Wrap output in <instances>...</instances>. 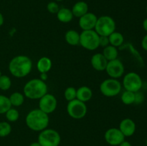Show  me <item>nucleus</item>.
Segmentation results:
<instances>
[{"instance_id": "obj_35", "label": "nucleus", "mask_w": 147, "mask_h": 146, "mask_svg": "<svg viewBox=\"0 0 147 146\" xmlns=\"http://www.w3.org/2000/svg\"><path fill=\"white\" fill-rule=\"evenodd\" d=\"M118 146H132V145L129 143V141H126V140H124V141L122 142L120 145H119Z\"/></svg>"}, {"instance_id": "obj_20", "label": "nucleus", "mask_w": 147, "mask_h": 146, "mask_svg": "<svg viewBox=\"0 0 147 146\" xmlns=\"http://www.w3.org/2000/svg\"><path fill=\"white\" fill-rule=\"evenodd\" d=\"M65 40L70 45L77 46L80 44V34L76 30H68L65 34Z\"/></svg>"}, {"instance_id": "obj_7", "label": "nucleus", "mask_w": 147, "mask_h": 146, "mask_svg": "<svg viewBox=\"0 0 147 146\" xmlns=\"http://www.w3.org/2000/svg\"><path fill=\"white\" fill-rule=\"evenodd\" d=\"M100 91L104 96L112 97L117 96L121 92L122 84L118 79L109 78L103 80L100 84Z\"/></svg>"}, {"instance_id": "obj_18", "label": "nucleus", "mask_w": 147, "mask_h": 146, "mask_svg": "<svg viewBox=\"0 0 147 146\" xmlns=\"http://www.w3.org/2000/svg\"><path fill=\"white\" fill-rule=\"evenodd\" d=\"M57 18L60 22L62 23H69L73 20V14L72 13L71 9L65 7L60 8L59 11H57Z\"/></svg>"}, {"instance_id": "obj_39", "label": "nucleus", "mask_w": 147, "mask_h": 146, "mask_svg": "<svg viewBox=\"0 0 147 146\" xmlns=\"http://www.w3.org/2000/svg\"><path fill=\"white\" fill-rule=\"evenodd\" d=\"M56 1H64V0H55Z\"/></svg>"}, {"instance_id": "obj_17", "label": "nucleus", "mask_w": 147, "mask_h": 146, "mask_svg": "<svg viewBox=\"0 0 147 146\" xmlns=\"http://www.w3.org/2000/svg\"><path fill=\"white\" fill-rule=\"evenodd\" d=\"M73 17L80 18L82 16L88 12V5L83 1H79L73 6L71 9Z\"/></svg>"}, {"instance_id": "obj_8", "label": "nucleus", "mask_w": 147, "mask_h": 146, "mask_svg": "<svg viewBox=\"0 0 147 146\" xmlns=\"http://www.w3.org/2000/svg\"><path fill=\"white\" fill-rule=\"evenodd\" d=\"M122 85L125 90L136 92L140 91L143 87V81L139 74L134 72H130L126 73L123 77Z\"/></svg>"}, {"instance_id": "obj_9", "label": "nucleus", "mask_w": 147, "mask_h": 146, "mask_svg": "<svg viewBox=\"0 0 147 146\" xmlns=\"http://www.w3.org/2000/svg\"><path fill=\"white\" fill-rule=\"evenodd\" d=\"M87 106L86 103L75 99L68 102L67 104V114L72 118L80 120L83 118L87 114Z\"/></svg>"}, {"instance_id": "obj_15", "label": "nucleus", "mask_w": 147, "mask_h": 146, "mask_svg": "<svg viewBox=\"0 0 147 146\" xmlns=\"http://www.w3.org/2000/svg\"><path fill=\"white\" fill-rule=\"evenodd\" d=\"M90 64L96 71H105L108 64V60L105 58L102 53H96L92 56Z\"/></svg>"}, {"instance_id": "obj_42", "label": "nucleus", "mask_w": 147, "mask_h": 146, "mask_svg": "<svg viewBox=\"0 0 147 146\" xmlns=\"http://www.w3.org/2000/svg\"><path fill=\"white\" fill-rule=\"evenodd\" d=\"M146 14H147V6H146Z\"/></svg>"}, {"instance_id": "obj_14", "label": "nucleus", "mask_w": 147, "mask_h": 146, "mask_svg": "<svg viewBox=\"0 0 147 146\" xmlns=\"http://www.w3.org/2000/svg\"><path fill=\"white\" fill-rule=\"evenodd\" d=\"M119 129L125 137H131L136 132V123L132 119L125 118L121 121Z\"/></svg>"}, {"instance_id": "obj_4", "label": "nucleus", "mask_w": 147, "mask_h": 146, "mask_svg": "<svg viewBox=\"0 0 147 146\" xmlns=\"http://www.w3.org/2000/svg\"><path fill=\"white\" fill-rule=\"evenodd\" d=\"M94 30L99 36L109 37L111 33L116 31L115 20L111 17L107 15L98 17Z\"/></svg>"}, {"instance_id": "obj_6", "label": "nucleus", "mask_w": 147, "mask_h": 146, "mask_svg": "<svg viewBox=\"0 0 147 146\" xmlns=\"http://www.w3.org/2000/svg\"><path fill=\"white\" fill-rule=\"evenodd\" d=\"M100 36L94 29L85 30L80 34V45L87 50H95L99 47Z\"/></svg>"}, {"instance_id": "obj_21", "label": "nucleus", "mask_w": 147, "mask_h": 146, "mask_svg": "<svg viewBox=\"0 0 147 146\" xmlns=\"http://www.w3.org/2000/svg\"><path fill=\"white\" fill-rule=\"evenodd\" d=\"M109 40L111 45L115 47H119L123 44L124 37L121 33L115 31L109 36Z\"/></svg>"}, {"instance_id": "obj_32", "label": "nucleus", "mask_w": 147, "mask_h": 146, "mask_svg": "<svg viewBox=\"0 0 147 146\" xmlns=\"http://www.w3.org/2000/svg\"><path fill=\"white\" fill-rule=\"evenodd\" d=\"M144 100V94L140 91L135 92V102L136 104H142Z\"/></svg>"}, {"instance_id": "obj_41", "label": "nucleus", "mask_w": 147, "mask_h": 146, "mask_svg": "<svg viewBox=\"0 0 147 146\" xmlns=\"http://www.w3.org/2000/svg\"><path fill=\"white\" fill-rule=\"evenodd\" d=\"M146 145L147 146V139L146 140Z\"/></svg>"}, {"instance_id": "obj_13", "label": "nucleus", "mask_w": 147, "mask_h": 146, "mask_svg": "<svg viewBox=\"0 0 147 146\" xmlns=\"http://www.w3.org/2000/svg\"><path fill=\"white\" fill-rule=\"evenodd\" d=\"M97 19L98 17L94 13L87 12L79 18L78 24L83 31L94 29Z\"/></svg>"}, {"instance_id": "obj_16", "label": "nucleus", "mask_w": 147, "mask_h": 146, "mask_svg": "<svg viewBox=\"0 0 147 146\" xmlns=\"http://www.w3.org/2000/svg\"><path fill=\"white\" fill-rule=\"evenodd\" d=\"M93 97V91L87 86H82L76 90V99L86 103Z\"/></svg>"}, {"instance_id": "obj_38", "label": "nucleus", "mask_w": 147, "mask_h": 146, "mask_svg": "<svg viewBox=\"0 0 147 146\" xmlns=\"http://www.w3.org/2000/svg\"><path fill=\"white\" fill-rule=\"evenodd\" d=\"M29 146H42V145L38 143V142H34V143H32Z\"/></svg>"}, {"instance_id": "obj_33", "label": "nucleus", "mask_w": 147, "mask_h": 146, "mask_svg": "<svg viewBox=\"0 0 147 146\" xmlns=\"http://www.w3.org/2000/svg\"><path fill=\"white\" fill-rule=\"evenodd\" d=\"M142 47L144 50L147 52V34L143 37L142 40Z\"/></svg>"}, {"instance_id": "obj_11", "label": "nucleus", "mask_w": 147, "mask_h": 146, "mask_svg": "<svg viewBox=\"0 0 147 146\" xmlns=\"http://www.w3.org/2000/svg\"><path fill=\"white\" fill-rule=\"evenodd\" d=\"M39 109L47 113V115L53 113L56 110L57 101L53 94L47 93L39 100Z\"/></svg>"}, {"instance_id": "obj_31", "label": "nucleus", "mask_w": 147, "mask_h": 146, "mask_svg": "<svg viewBox=\"0 0 147 146\" xmlns=\"http://www.w3.org/2000/svg\"><path fill=\"white\" fill-rule=\"evenodd\" d=\"M109 37L107 36H100L99 37V47H106L109 45Z\"/></svg>"}, {"instance_id": "obj_24", "label": "nucleus", "mask_w": 147, "mask_h": 146, "mask_svg": "<svg viewBox=\"0 0 147 146\" xmlns=\"http://www.w3.org/2000/svg\"><path fill=\"white\" fill-rule=\"evenodd\" d=\"M121 100L122 102L126 105L134 104L135 102V92L125 90L121 96Z\"/></svg>"}, {"instance_id": "obj_1", "label": "nucleus", "mask_w": 147, "mask_h": 146, "mask_svg": "<svg viewBox=\"0 0 147 146\" xmlns=\"http://www.w3.org/2000/svg\"><path fill=\"white\" fill-rule=\"evenodd\" d=\"M8 68L11 75L22 78L28 75L32 71V62L27 56L17 55L10 60Z\"/></svg>"}, {"instance_id": "obj_29", "label": "nucleus", "mask_w": 147, "mask_h": 146, "mask_svg": "<svg viewBox=\"0 0 147 146\" xmlns=\"http://www.w3.org/2000/svg\"><path fill=\"white\" fill-rule=\"evenodd\" d=\"M64 97L67 102L76 99V89L73 87H67L64 92Z\"/></svg>"}, {"instance_id": "obj_28", "label": "nucleus", "mask_w": 147, "mask_h": 146, "mask_svg": "<svg viewBox=\"0 0 147 146\" xmlns=\"http://www.w3.org/2000/svg\"><path fill=\"white\" fill-rule=\"evenodd\" d=\"M11 86V80L7 75L1 74L0 77V90L2 91H7L9 90Z\"/></svg>"}, {"instance_id": "obj_2", "label": "nucleus", "mask_w": 147, "mask_h": 146, "mask_svg": "<svg viewBox=\"0 0 147 146\" xmlns=\"http://www.w3.org/2000/svg\"><path fill=\"white\" fill-rule=\"evenodd\" d=\"M49 123V115L39 108L29 112L25 118V123L27 127L35 132H41L47 128Z\"/></svg>"}, {"instance_id": "obj_40", "label": "nucleus", "mask_w": 147, "mask_h": 146, "mask_svg": "<svg viewBox=\"0 0 147 146\" xmlns=\"http://www.w3.org/2000/svg\"><path fill=\"white\" fill-rule=\"evenodd\" d=\"M1 70H0V77H1Z\"/></svg>"}, {"instance_id": "obj_25", "label": "nucleus", "mask_w": 147, "mask_h": 146, "mask_svg": "<svg viewBox=\"0 0 147 146\" xmlns=\"http://www.w3.org/2000/svg\"><path fill=\"white\" fill-rule=\"evenodd\" d=\"M11 107V104L9 97L4 94H0V115L5 114L7 110H9Z\"/></svg>"}, {"instance_id": "obj_27", "label": "nucleus", "mask_w": 147, "mask_h": 146, "mask_svg": "<svg viewBox=\"0 0 147 146\" xmlns=\"http://www.w3.org/2000/svg\"><path fill=\"white\" fill-rule=\"evenodd\" d=\"M11 132V126L8 122H0V137L8 136Z\"/></svg>"}, {"instance_id": "obj_22", "label": "nucleus", "mask_w": 147, "mask_h": 146, "mask_svg": "<svg viewBox=\"0 0 147 146\" xmlns=\"http://www.w3.org/2000/svg\"><path fill=\"white\" fill-rule=\"evenodd\" d=\"M103 55L104 56L105 58L109 61L116 60L118 59V55H119V51L117 50V47H115L113 46L108 45L107 47H104L103 50Z\"/></svg>"}, {"instance_id": "obj_36", "label": "nucleus", "mask_w": 147, "mask_h": 146, "mask_svg": "<svg viewBox=\"0 0 147 146\" xmlns=\"http://www.w3.org/2000/svg\"><path fill=\"white\" fill-rule=\"evenodd\" d=\"M142 27H143L144 29L147 32V18L145 19L143 21V23H142Z\"/></svg>"}, {"instance_id": "obj_5", "label": "nucleus", "mask_w": 147, "mask_h": 146, "mask_svg": "<svg viewBox=\"0 0 147 146\" xmlns=\"http://www.w3.org/2000/svg\"><path fill=\"white\" fill-rule=\"evenodd\" d=\"M37 142L42 146H59L61 137L55 130L46 128L40 132Z\"/></svg>"}, {"instance_id": "obj_34", "label": "nucleus", "mask_w": 147, "mask_h": 146, "mask_svg": "<svg viewBox=\"0 0 147 146\" xmlns=\"http://www.w3.org/2000/svg\"><path fill=\"white\" fill-rule=\"evenodd\" d=\"M48 78V75H47V73H40V80H43V81H45L47 80V79Z\"/></svg>"}, {"instance_id": "obj_10", "label": "nucleus", "mask_w": 147, "mask_h": 146, "mask_svg": "<svg viewBox=\"0 0 147 146\" xmlns=\"http://www.w3.org/2000/svg\"><path fill=\"white\" fill-rule=\"evenodd\" d=\"M105 71L110 77V78L119 79L124 74V64L119 59L109 61Z\"/></svg>"}, {"instance_id": "obj_23", "label": "nucleus", "mask_w": 147, "mask_h": 146, "mask_svg": "<svg viewBox=\"0 0 147 146\" xmlns=\"http://www.w3.org/2000/svg\"><path fill=\"white\" fill-rule=\"evenodd\" d=\"M10 103L11 107H20L24 103V95L19 92H14L11 93V95L9 97Z\"/></svg>"}, {"instance_id": "obj_26", "label": "nucleus", "mask_w": 147, "mask_h": 146, "mask_svg": "<svg viewBox=\"0 0 147 146\" xmlns=\"http://www.w3.org/2000/svg\"><path fill=\"white\" fill-rule=\"evenodd\" d=\"M5 116L7 120H8V122L14 123V122H16L18 120L19 117H20V113H19V111L17 109L11 107L5 113Z\"/></svg>"}, {"instance_id": "obj_19", "label": "nucleus", "mask_w": 147, "mask_h": 146, "mask_svg": "<svg viewBox=\"0 0 147 146\" xmlns=\"http://www.w3.org/2000/svg\"><path fill=\"white\" fill-rule=\"evenodd\" d=\"M52 60L47 57H42L37 62V69L40 73H47L52 68Z\"/></svg>"}, {"instance_id": "obj_12", "label": "nucleus", "mask_w": 147, "mask_h": 146, "mask_svg": "<svg viewBox=\"0 0 147 146\" xmlns=\"http://www.w3.org/2000/svg\"><path fill=\"white\" fill-rule=\"evenodd\" d=\"M125 136L119 128L112 127L108 129L104 134V138L106 143L112 146H118L125 140Z\"/></svg>"}, {"instance_id": "obj_30", "label": "nucleus", "mask_w": 147, "mask_h": 146, "mask_svg": "<svg viewBox=\"0 0 147 146\" xmlns=\"http://www.w3.org/2000/svg\"><path fill=\"white\" fill-rule=\"evenodd\" d=\"M47 9L51 14H57L60 9V7L56 1H50L47 4Z\"/></svg>"}, {"instance_id": "obj_37", "label": "nucleus", "mask_w": 147, "mask_h": 146, "mask_svg": "<svg viewBox=\"0 0 147 146\" xmlns=\"http://www.w3.org/2000/svg\"><path fill=\"white\" fill-rule=\"evenodd\" d=\"M4 22V16H3V14L0 12V27H1V26L3 25Z\"/></svg>"}, {"instance_id": "obj_3", "label": "nucleus", "mask_w": 147, "mask_h": 146, "mask_svg": "<svg viewBox=\"0 0 147 146\" xmlns=\"http://www.w3.org/2000/svg\"><path fill=\"white\" fill-rule=\"evenodd\" d=\"M47 93V85L45 82L39 78L29 80L23 88V94L30 100H40Z\"/></svg>"}]
</instances>
